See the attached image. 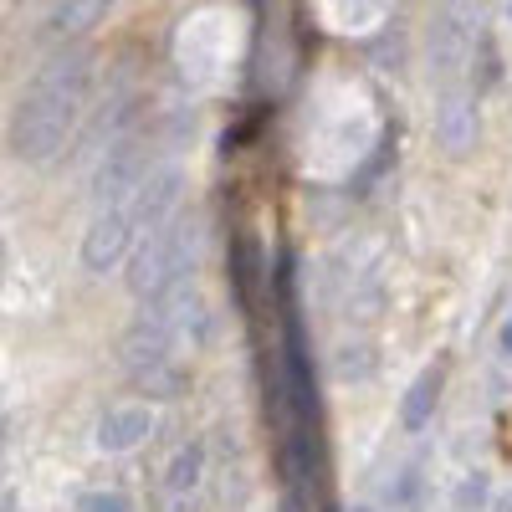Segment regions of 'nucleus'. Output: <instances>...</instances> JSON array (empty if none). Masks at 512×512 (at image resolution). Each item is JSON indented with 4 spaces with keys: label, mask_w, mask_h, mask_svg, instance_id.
Masks as SVG:
<instances>
[{
    "label": "nucleus",
    "mask_w": 512,
    "mask_h": 512,
    "mask_svg": "<svg viewBox=\"0 0 512 512\" xmlns=\"http://www.w3.org/2000/svg\"><path fill=\"white\" fill-rule=\"evenodd\" d=\"M88 93H93V52L88 47H67L41 67L26 93L16 103L11 118V154L21 164H52L62 159V149L72 144L82 113H88Z\"/></svg>",
    "instance_id": "obj_1"
},
{
    "label": "nucleus",
    "mask_w": 512,
    "mask_h": 512,
    "mask_svg": "<svg viewBox=\"0 0 512 512\" xmlns=\"http://www.w3.org/2000/svg\"><path fill=\"white\" fill-rule=\"evenodd\" d=\"M200 267V226L195 221H164L159 231H149L134 246V262H128V292L139 303H159L164 292H175L190 282V272Z\"/></svg>",
    "instance_id": "obj_2"
},
{
    "label": "nucleus",
    "mask_w": 512,
    "mask_h": 512,
    "mask_svg": "<svg viewBox=\"0 0 512 512\" xmlns=\"http://www.w3.org/2000/svg\"><path fill=\"white\" fill-rule=\"evenodd\" d=\"M175 349H180V328H175V318L154 303V308H144L134 323L123 328V338H118V364L134 374V369H149V364H159V359H175Z\"/></svg>",
    "instance_id": "obj_3"
},
{
    "label": "nucleus",
    "mask_w": 512,
    "mask_h": 512,
    "mask_svg": "<svg viewBox=\"0 0 512 512\" xmlns=\"http://www.w3.org/2000/svg\"><path fill=\"white\" fill-rule=\"evenodd\" d=\"M180 195H185V175H180L175 164L149 169V175H144V185H139L134 195L123 200V205H128V221H134V231H139V241H144L149 231H159L164 221H175Z\"/></svg>",
    "instance_id": "obj_4"
},
{
    "label": "nucleus",
    "mask_w": 512,
    "mask_h": 512,
    "mask_svg": "<svg viewBox=\"0 0 512 512\" xmlns=\"http://www.w3.org/2000/svg\"><path fill=\"white\" fill-rule=\"evenodd\" d=\"M134 241H139V231H134V221H128V205L123 200L103 205L93 216V226H88V236H82V267H88V272L118 267L123 256L134 251Z\"/></svg>",
    "instance_id": "obj_5"
},
{
    "label": "nucleus",
    "mask_w": 512,
    "mask_h": 512,
    "mask_svg": "<svg viewBox=\"0 0 512 512\" xmlns=\"http://www.w3.org/2000/svg\"><path fill=\"white\" fill-rule=\"evenodd\" d=\"M144 175H149L144 144H139V139H113L108 154H103V164H98V180H93L98 205H118V200H128V195L144 185Z\"/></svg>",
    "instance_id": "obj_6"
},
{
    "label": "nucleus",
    "mask_w": 512,
    "mask_h": 512,
    "mask_svg": "<svg viewBox=\"0 0 512 512\" xmlns=\"http://www.w3.org/2000/svg\"><path fill=\"white\" fill-rule=\"evenodd\" d=\"M200 487H205V446L190 441V446H180L175 456H169L164 472H159V502H164V512H190L195 497H200Z\"/></svg>",
    "instance_id": "obj_7"
},
{
    "label": "nucleus",
    "mask_w": 512,
    "mask_h": 512,
    "mask_svg": "<svg viewBox=\"0 0 512 512\" xmlns=\"http://www.w3.org/2000/svg\"><path fill=\"white\" fill-rule=\"evenodd\" d=\"M154 436V410L144 405V400H128V405H113V410H103V420H98V451H108V456H123V451H139L144 441Z\"/></svg>",
    "instance_id": "obj_8"
},
{
    "label": "nucleus",
    "mask_w": 512,
    "mask_h": 512,
    "mask_svg": "<svg viewBox=\"0 0 512 512\" xmlns=\"http://www.w3.org/2000/svg\"><path fill=\"white\" fill-rule=\"evenodd\" d=\"M436 139L446 144V154H472L477 149V103L466 88H451L436 98Z\"/></svg>",
    "instance_id": "obj_9"
},
{
    "label": "nucleus",
    "mask_w": 512,
    "mask_h": 512,
    "mask_svg": "<svg viewBox=\"0 0 512 512\" xmlns=\"http://www.w3.org/2000/svg\"><path fill=\"white\" fill-rule=\"evenodd\" d=\"M441 390H446V359L425 364L415 374V384L405 390V405H400V425H405V431H425V425H431V415L441 405Z\"/></svg>",
    "instance_id": "obj_10"
},
{
    "label": "nucleus",
    "mask_w": 512,
    "mask_h": 512,
    "mask_svg": "<svg viewBox=\"0 0 512 512\" xmlns=\"http://www.w3.org/2000/svg\"><path fill=\"white\" fill-rule=\"evenodd\" d=\"M128 379L139 384L144 400H175V395L190 390V369H185L180 359H159V364H149V369H134Z\"/></svg>",
    "instance_id": "obj_11"
},
{
    "label": "nucleus",
    "mask_w": 512,
    "mask_h": 512,
    "mask_svg": "<svg viewBox=\"0 0 512 512\" xmlns=\"http://www.w3.org/2000/svg\"><path fill=\"white\" fill-rule=\"evenodd\" d=\"M262 246H256V236H236L231 246V292H236V308H251L256 297V277H262Z\"/></svg>",
    "instance_id": "obj_12"
},
{
    "label": "nucleus",
    "mask_w": 512,
    "mask_h": 512,
    "mask_svg": "<svg viewBox=\"0 0 512 512\" xmlns=\"http://www.w3.org/2000/svg\"><path fill=\"white\" fill-rule=\"evenodd\" d=\"M103 11H108V0H67V6L52 16V26H47V31H52V36H62V41H67V36H82L93 21H103Z\"/></svg>",
    "instance_id": "obj_13"
},
{
    "label": "nucleus",
    "mask_w": 512,
    "mask_h": 512,
    "mask_svg": "<svg viewBox=\"0 0 512 512\" xmlns=\"http://www.w3.org/2000/svg\"><path fill=\"white\" fill-rule=\"evenodd\" d=\"M374 369V354L364 344H344L338 349V379H364Z\"/></svg>",
    "instance_id": "obj_14"
},
{
    "label": "nucleus",
    "mask_w": 512,
    "mask_h": 512,
    "mask_svg": "<svg viewBox=\"0 0 512 512\" xmlns=\"http://www.w3.org/2000/svg\"><path fill=\"white\" fill-rule=\"evenodd\" d=\"M77 512H134V502L108 487V492H82L77 497Z\"/></svg>",
    "instance_id": "obj_15"
},
{
    "label": "nucleus",
    "mask_w": 512,
    "mask_h": 512,
    "mask_svg": "<svg viewBox=\"0 0 512 512\" xmlns=\"http://www.w3.org/2000/svg\"><path fill=\"white\" fill-rule=\"evenodd\" d=\"M482 497H487V477L477 472V477H466L461 487H456V507L466 512V507H482Z\"/></svg>",
    "instance_id": "obj_16"
},
{
    "label": "nucleus",
    "mask_w": 512,
    "mask_h": 512,
    "mask_svg": "<svg viewBox=\"0 0 512 512\" xmlns=\"http://www.w3.org/2000/svg\"><path fill=\"white\" fill-rule=\"evenodd\" d=\"M384 497H390V507H405V502L415 497V472H405L400 487H384Z\"/></svg>",
    "instance_id": "obj_17"
},
{
    "label": "nucleus",
    "mask_w": 512,
    "mask_h": 512,
    "mask_svg": "<svg viewBox=\"0 0 512 512\" xmlns=\"http://www.w3.org/2000/svg\"><path fill=\"white\" fill-rule=\"evenodd\" d=\"M502 354H507V359H512V318H507V323H502Z\"/></svg>",
    "instance_id": "obj_18"
},
{
    "label": "nucleus",
    "mask_w": 512,
    "mask_h": 512,
    "mask_svg": "<svg viewBox=\"0 0 512 512\" xmlns=\"http://www.w3.org/2000/svg\"><path fill=\"white\" fill-rule=\"evenodd\" d=\"M354 512H369V507H354Z\"/></svg>",
    "instance_id": "obj_19"
}]
</instances>
